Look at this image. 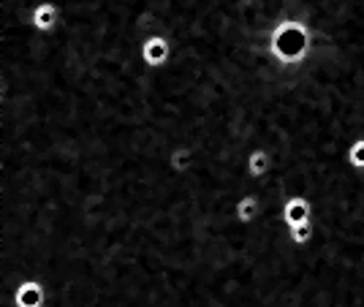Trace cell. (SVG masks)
Masks as SVG:
<instances>
[{"label":"cell","instance_id":"cell-1","mask_svg":"<svg viewBox=\"0 0 364 307\" xmlns=\"http://www.w3.org/2000/svg\"><path fill=\"white\" fill-rule=\"evenodd\" d=\"M316 49V33L302 16H283L264 33V52L280 68H294L310 60Z\"/></svg>","mask_w":364,"mask_h":307},{"label":"cell","instance_id":"cell-2","mask_svg":"<svg viewBox=\"0 0 364 307\" xmlns=\"http://www.w3.org/2000/svg\"><path fill=\"white\" fill-rule=\"evenodd\" d=\"M0 302H3V307H46L49 305V289L38 277H25L6 296H0Z\"/></svg>","mask_w":364,"mask_h":307},{"label":"cell","instance_id":"cell-3","mask_svg":"<svg viewBox=\"0 0 364 307\" xmlns=\"http://www.w3.org/2000/svg\"><path fill=\"white\" fill-rule=\"evenodd\" d=\"M139 60L147 68H166L171 63V55H174V46H171V38L164 36V33H150L141 38V44L136 49Z\"/></svg>","mask_w":364,"mask_h":307},{"label":"cell","instance_id":"cell-4","mask_svg":"<svg viewBox=\"0 0 364 307\" xmlns=\"http://www.w3.org/2000/svg\"><path fill=\"white\" fill-rule=\"evenodd\" d=\"M25 19L38 36H55L63 25V11L55 0H38L36 6H31Z\"/></svg>","mask_w":364,"mask_h":307},{"label":"cell","instance_id":"cell-5","mask_svg":"<svg viewBox=\"0 0 364 307\" xmlns=\"http://www.w3.org/2000/svg\"><path fill=\"white\" fill-rule=\"evenodd\" d=\"M166 169L174 174V177H188L198 169V153L193 144H174L171 150L164 158Z\"/></svg>","mask_w":364,"mask_h":307},{"label":"cell","instance_id":"cell-6","mask_svg":"<svg viewBox=\"0 0 364 307\" xmlns=\"http://www.w3.org/2000/svg\"><path fill=\"white\" fill-rule=\"evenodd\" d=\"M316 215V207H313V201L307 199V196H291L280 204V223H283V229H289V226H299L304 220H313Z\"/></svg>","mask_w":364,"mask_h":307},{"label":"cell","instance_id":"cell-7","mask_svg":"<svg viewBox=\"0 0 364 307\" xmlns=\"http://www.w3.org/2000/svg\"><path fill=\"white\" fill-rule=\"evenodd\" d=\"M264 212V204L258 199L256 193H242L240 199L234 201V220L240 223V226H253L258 217Z\"/></svg>","mask_w":364,"mask_h":307},{"label":"cell","instance_id":"cell-8","mask_svg":"<svg viewBox=\"0 0 364 307\" xmlns=\"http://www.w3.org/2000/svg\"><path fill=\"white\" fill-rule=\"evenodd\" d=\"M286 237H289L291 245H296V247L310 245L313 237H316V223H313V220H304L299 226H289V229H286Z\"/></svg>","mask_w":364,"mask_h":307},{"label":"cell","instance_id":"cell-9","mask_svg":"<svg viewBox=\"0 0 364 307\" xmlns=\"http://www.w3.org/2000/svg\"><path fill=\"white\" fill-rule=\"evenodd\" d=\"M346 163L353 171H364V136L350 139V144L346 147Z\"/></svg>","mask_w":364,"mask_h":307}]
</instances>
